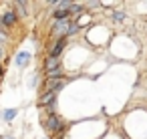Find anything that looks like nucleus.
Listing matches in <instances>:
<instances>
[{"label": "nucleus", "mask_w": 147, "mask_h": 139, "mask_svg": "<svg viewBox=\"0 0 147 139\" xmlns=\"http://www.w3.org/2000/svg\"><path fill=\"white\" fill-rule=\"evenodd\" d=\"M42 127L47 129L49 135H57V137H63V133L69 129V125L57 113H45L42 115Z\"/></svg>", "instance_id": "obj_1"}, {"label": "nucleus", "mask_w": 147, "mask_h": 139, "mask_svg": "<svg viewBox=\"0 0 147 139\" xmlns=\"http://www.w3.org/2000/svg\"><path fill=\"white\" fill-rule=\"evenodd\" d=\"M71 18H65V20H55L53 24H51V34L55 36V38H67V30H69V26H71Z\"/></svg>", "instance_id": "obj_2"}, {"label": "nucleus", "mask_w": 147, "mask_h": 139, "mask_svg": "<svg viewBox=\"0 0 147 139\" xmlns=\"http://www.w3.org/2000/svg\"><path fill=\"white\" fill-rule=\"evenodd\" d=\"M67 83H69V81H67L65 77H63V79H45V81H42V91H40V93H47V91L59 93Z\"/></svg>", "instance_id": "obj_3"}, {"label": "nucleus", "mask_w": 147, "mask_h": 139, "mask_svg": "<svg viewBox=\"0 0 147 139\" xmlns=\"http://www.w3.org/2000/svg\"><path fill=\"white\" fill-rule=\"evenodd\" d=\"M18 22V14L14 10H4L0 14V28H14Z\"/></svg>", "instance_id": "obj_4"}, {"label": "nucleus", "mask_w": 147, "mask_h": 139, "mask_svg": "<svg viewBox=\"0 0 147 139\" xmlns=\"http://www.w3.org/2000/svg\"><path fill=\"white\" fill-rule=\"evenodd\" d=\"M67 38L63 36V38H55L51 45H49V53L47 55H51V57H61L63 53H65V49H67Z\"/></svg>", "instance_id": "obj_5"}, {"label": "nucleus", "mask_w": 147, "mask_h": 139, "mask_svg": "<svg viewBox=\"0 0 147 139\" xmlns=\"http://www.w3.org/2000/svg\"><path fill=\"white\" fill-rule=\"evenodd\" d=\"M61 67H63V59H61V57H51V55H47L45 61H42V69H45V73L55 71V69H61Z\"/></svg>", "instance_id": "obj_6"}, {"label": "nucleus", "mask_w": 147, "mask_h": 139, "mask_svg": "<svg viewBox=\"0 0 147 139\" xmlns=\"http://www.w3.org/2000/svg\"><path fill=\"white\" fill-rule=\"evenodd\" d=\"M30 61H32V55H30L28 51H20V53H16V57H14V67L24 69Z\"/></svg>", "instance_id": "obj_7"}, {"label": "nucleus", "mask_w": 147, "mask_h": 139, "mask_svg": "<svg viewBox=\"0 0 147 139\" xmlns=\"http://www.w3.org/2000/svg\"><path fill=\"white\" fill-rule=\"evenodd\" d=\"M16 115H18V109H16V107L4 109V111H2V121H4V123H12V121L16 119Z\"/></svg>", "instance_id": "obj_8"}, {"label": "nucleus", "mask_w": 147, "mask_h": 139, "mask_svg": "<svg viewBox=\"0 0 147 139\" xmlns=\"http://www.w3.org/2000/svg\"><path fill=\"white\" fill-rule=\"evenodd\" d=\"M87 12V8H85V4H79V2H73V6L69 8V14H73V16H83Z\"/></svg>", "instance_id": "obj_9"}, {"label": "nucleus", "mask_w": 147, "mask_h": 139, "mask_svg": "<svg viewBox=\"0 0 147 139\" xmlns=\"http://www.w3.org/2000/svg\"><path fill=\"white\" fill-rule=\"evenodd\" d=\"M53 18H55V20H65V18H71V14H69V10H67V8L57 6V8L53 10Z\"/></svg>", "instance_id": "obj_10"}, {"label": "nucleus", "mask_w": 147, "mask_h": 139, "mask_svg": "<svg viewBox=\"0 0 147 139\" xmlns=\"http://www.w3.org/2000/svg\"><path fill=\"white\" fill-rule=\"evenodd\" d=\"M26 6H28V4H26V2H22V0H18V2H14V12L18 14V18H20V16H26V14H28Z\"/></svg>", "instance_id": "obj_11"}, {"label": "nucleus", "mask_w": 147, "mask_h": 139, "mask_svg": "<svg viewBox=\"0 0 147 139\" xmlns=\"http://www.w3.org/2000/svg\"><path fill=\"white\" fill-rule=\"evenodd\" d=\"M125 18H127V12H125V10H113V12H111V20H113L115 24H121Z\"/></svg>", "instance_id": "obj_12"}, {"label": "nucleus", "mask_w": 147, "mask_h": 139, "mask_svg": "<svg viewBox=\"0 0 147 139\" xmlns=\"http://www.w3.org/2000/svg\"><path fill=\"white\" fill-rule=\"evenodd\" d=\"M91 20H93V16H91L89 12H85V14H83V16H79L75 22L79 24V28H85V26H89V24H91Z\"/></svg>", "instance_id": "obj_13"}, {"label": "nucleus", "mask_w": 147, "mask_h": 139, "mask_svg": "<svg viewBox=\"0 0 147 139\" xmlns=\"http://www.w3.org/2000/svg\"><path fill=\"white\" fill-rule=\"evenodd\" d=\"M65 77V69L61 67V69H55V71H49V73H45V79H63Z\"/></svg>", "instance_id": "obj_14"}, {"label": "nucleus", "mask_w": 147, "mask_h": 139, "mask_svg": "<svg viewBox=\"0 0 147 139\" xmlns=\"http://www.w3.org/2000/svg\"><path fill=\"white\" fill-rule=\"evenodd\" d=\"M79 30H81V28H79V24H77V22H71V26H69V30H67V40H69L71 36L79 34Z\"/></svg>", "instance_id": "obj_15"}, {"label": "nucleus", "mask_w": 147, "mask_h": 139, "mask_svg": "<svg viewBox=\"0 0 147 139\" xmlns=\"http://www.w3.org/2000/svg\"><path fill=\"white\" fill-rule=\"evenodd\" d=\"M0 40H2V43H4V45H6V43H8V34H6V32H4V28H0Z\"/></svg>", "instance_id": "obj_16"}, {"label": "nucleus", "mask_w": 147, "mask_h": 139, "mask_svg": "<svg viewBox=\"0 0 147 139\" xmlns=\"http://www.w3.org/2000/svg\"><path fill=\"white\" fill-rule=\"evenodd\" d=\"M4 75V65H2V61H0V77Z\"/></svg>", "instance_id": "obj_17"}, {"label": "nucleus", "mask_w": 147, "mask_h": 139, "mask_svg": "<svg viewBox=\"0 0 147 139\" xmlns=\"http://www.w3.org/2000/svg\"><path fill=\"white\" fill-rule=\"evenodd\" d=\"M0 139H14V137H10V135H4V137H0Z\"/></svg>", "instance_id": "obj_18"}, {"label": "nucleus", "mask_w": 147, "mask_h": 139, "mask_svg": "<svg viewBox=\"0 0 147 139\" xmlns=\"http://www.w3.org/2000/svg\"><path fill=\"white\" fill-rule=\"evenodd\" d=\"M2 53H4V51H2V47H0V61H2Z\"/></svg>", "instance_id": "obj_19"}, {"label": "nucleus", "mask_w": 147, "mask_h": 139, "mask_svg": "<svg viewBox=\"0 0 147 139\" xmlns=\"http://www.w3.org/2000/svg\"><path fill=\"white\" fill-rule=\"evenodd\" d=\"M0 117H2V111H0Z\"/></svg>", "instance_id": "obj_20"}, {"label": "nucleus", "mask_w": 147, "mask_h": 139, "mask_svg": "<svg viewBox=\"0 0 147 139\" xmlns=\"http://www.w3.org/2000/svg\"><path fill=\"white\" fill-rule=\"evenodd\" d=\"M45 139H49V137H45Z\"/></svg>", "instance_id": "obj_21"}]
</instances>
